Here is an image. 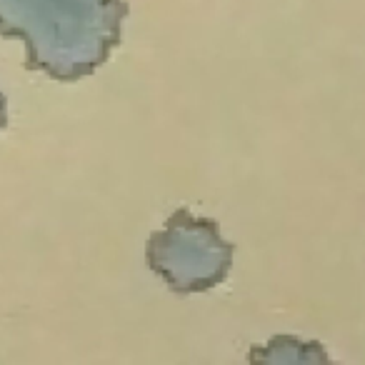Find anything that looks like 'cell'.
<instances>
[{"label": "cell", "mask_w": 365, "mask_h": 365, "mask_svg": "<svg viewBox=\"0 0 365 365\" xmlns=\"http://www.w3.org/2000/svg\"><path fill=\"white\" fill-rule=\"evenodd\" d=\"M6 120H8V106H6V96L0 93V128L6 125Z\"/></svg>", "instance_id": "3"}, {"label": "cell", "mask_w": 365, "mask_h": 365, "mask_svg": "<svg viewBox=\"0 0 365 365\" xmlns=\"http://www.w3.org/2000/svg\"><path fill=\"white\" fill-rule=\"evenodd\" d=\"M145 258L175 293H200L228 278L233 243L220 235L215 220L178 210L148 240Z\"/></svg>", "instance_id": "2"}, {"label": "cell", "mask_w": 365, "mask_h": 365, "mask_svg": "<svg viewBox=\"0 0 365 365\" xmlns=\"http://www.w3.org/2000/svg\"><path fill=\"white\" fill-rule=\"evenodd\" d=\"M125 0H0V36L21 38L26 68L53 81L93 76L123 41Z\"/></svg>", "instance_id": "1"}]
</instances>
